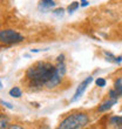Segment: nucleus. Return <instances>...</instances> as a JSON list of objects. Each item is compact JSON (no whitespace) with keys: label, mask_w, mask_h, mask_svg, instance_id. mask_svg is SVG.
<instances>
[{"label":"nucleus","mask_w":122,"mask_h":129,"mask_svg":"<svg viewBox=\"0 0 122 129\" xmlns=\"http://www.w3.org/2000/svg\"><path fill=\"white\" fill-rule=\"evenodd\" d=\"M21 89L19 88V87H13V88L10 90V95L12 96V98H20L21 96Z\"/></svg>","instance_id":"obj_10"},{"label":"nucleus","mask_w":122,"mask_h":129,"mask_svg":"<svg viewBox=\"0 0 122 129\" xmlns=\"http://www.w3.org/2000/svg\"><path fill=\"white\" fill-rule=\"evenodd\" d=\"M53 14L56 17H62L64 15V8H56V10L53 11Z\"/></svg>","instance_id":"obj_14"},{"label":"nucleus","mask_w":122,"mask_h":129,"mask_svg":"<svg viewBox=\"0 0 122 129\" xmlns=\"http://www.w3.org/2000/svg\"><path fill=\"white\" fill-rule=\"evenodd\" d=\"M56 67L49 62L38 61L32 64L26 72V78L30 87H42L53 78Z\"/></svg>","instance_id":"obj_1"},{"label":"nucleus","mask_w":122,"mask_h":129,"mask_svg":"<svg viewBox=\"0 0 122 129\" xmlns=\"http://www.w3.org/2000/svg\"><path fill=\"white\" fill-rule=\"evenodd\" d=\"M54 6H55L54 0H40L39 1V8L42 11L49 10V8H52Z\"/></svg>","instance_id":"obj_7"},{"label":"nucleus","mask_w":122,"mask_h":129,"mask_svg":"<svg viewBox=\"0 0 122 129\" xmlns=\"http://www.w3.org/2000/svg\"><path fill=\"white\" fill-rule=\"evenodd\" d=\"M10 128L11 129H14V128H15V129H20L21 127H19V126H10Z\"/></svg>","instance_id":"obj_19"},{"label":"nucleus","mask_w":122,"mask_h":129,"mask_svg":"<svg viewBox=\"0 0 122 129\" xmlns=\"http://www.w3.org/2000/svg\"><path fill=\"white\" fill-rule=\"evenodd\" d=\"M89 117L85 113H73L67 117H65L60 122L59 128L61 129H79L83 128L88 124Z\"/></svg>","instance_id":"obj_2"},{"label":"nucleus","mask_w":122,"mask_h":129,"mask_svg":"<svg viewBox=\"0 0 122 129\" xmlns=\"http://www.w3.org/2000/svg\"><path fill=\"white\" fill-rule=\"evenodd\" d=\"M81 6L82 7L88 6V1H87V0H81Z\"/></svg>","instance_id":"obj_17"},{"label":"nucleus","mask_w":122,"mask_h":129,"mask_svg":"<svg viewBox=\"0 0 122 129\" xmlns=\"http://www.w3.org/2000/svg\"><path fill=\"white\" fill-rule=\"evenodd\" d=\"M117 103V100L116 99H110L109 98V100L108 101H106V102H103L100 107H99V112H106V110H108V109H110L113 107L114 105H116Z\"/></svg>","instance_id":"obj_6"},{"label":"nucleus","mask_w":122,"mask_h":129,"mask_svg":"<svg viewBox=\"0 0 122 129\" xmlns=\"http://www.w3.org/2000/svg\"><path fill=\"white\" fill-rule=\"evenodd\" d=\"M24 40V37L20 33L13 31V29H3L0 32V41L5 45H13L21 42Z\"/></svg>","instance_id":"obj_3"},{"label":"nucleus","mask_w":122,"mask_h":129,"mask_svg":"<svg viewBox=\"0 0 122 129\" xmlns=\"http://www.w3.org/2000/svg\"><path fill=\"white\" fill-rule=\"evenodd\" d=\"M114 89H115L116 93H117L120 96L122 95V79H117V80H116L115 85H114Z\"/></svg>","instance_id":"obj_11"},{"label":"nucleus","mask_w":122,"mask_h":129,"mask_svg":"<svg viewBox=\"0 0 122 129\" xmlns=\"http://www.w3.org/2000/svg\"><path fill=\"white\" fill-rule=\"evenodd\" d=\"M95 83H96V86H99V87H105L106 86V80L105 79H102V78H99V79H96Z\"/></svg>","instance_id":"obj_13"},{"label":"nucleus","mask_w":122,"mask_h":129,"mask_svg":"<svg viewBox=\"0 0 122 129\" xmlns=\"http://www.w3.org/2000/svg\"><path fill=\"white\" fill-rule=\"evenodd\" d=\"M1 103H3V105H4V106H6L7 108H10V109H12V108H13V107H12V105H11V103H8V102L1 101Z\"/></svg>","instance_id":"obj_16"},{"label":"nucleus","mask_w":122,"mask_h":129,"mask_svg":"<svg viewBox=\"0 0 122 129\" xmlns=\"http://www.w3.org/2000/svg\"><path fill=\"white\" fill-rule=\"evenodd\" d=\"M103 54H105L107 61L114 62V63H120V62L122 61V56H115V55H113L112 53H109V52H105Z\"/></svg>","instance_id":"obj_8"},{"label":"nucleus","mask_w":122,"mask_h":129,"mask_svg":"<svg viewBox=\"0 0 122 129\" xmlns=\"http://www.w3.org/2000/svg\"><path fill=\"white\" fill-rule=\"evenodd\" d=\"M58 62H64V55L62 54L58 56Z\"/></svg>","instance_id":"obj_18"},{"label":"nucleus","mask_w":122,"mask_h":129,"mask_svg":"<svg viewBox=\"0 0 122 129\" xmlns=\"http://www.w3.org/2000/svg\"><path fill=\"white\" fill-rule=\"evenodd\" d=\"M93 81V78L92 76H88V78H86L79 85V87L76 88V90H75V93H74V96L72 98V100H71V102H75L76 100H79V99L82 96V94L85 93V90L87 89V87L89 86V83Z\"/></svg>","instance_id":"obj_5"},{"label":"nucleus","mask_w":122,"mask_h":129,"mask_svg":"<svg viewBox=\"0 0 122 129\" xmlns=\"http://www.w3.org/2000/svg\"><path fill=\"white\" fill-rule=\"evenodd\" d=\"M1 129L4 128H7V122H6V120H4V116H1Z\"/></svg>","instance_id":"obj_15"},{"label":"nucleus","mask_w":122,"mask_h":129,"mask_svg":"<svg viewBox=\"0 0 122 129\" xmlns=\"http://www.w3.org/2000/svg\"><path fill=\"white\" fill-rule=\"evenodd\" d=\"M109 123L113 124L114 127L122 128V116H112L109 119Z\"/></svg>","instance_id":"obj_9"},{"label":"nucleus","mask_w":122,"mask_h":129,"mask_svg":"<svg viewBox=\"0 0 122 129\" xmlns=\"http://www.w3.org/2000/svg\"><path fill=\"white\" fill-rule=\"evenodd\" d=\"M79 6H80V4L78 3V1H74V3H72L69 6H68L67 11H68V13H73L74 11H76L79 8Z\"/></svg>","instance_id":"obj_12"},{"label":"nucleus","mask_w":122,"mask_h":129,"mask_svg":"<svg viewBox=\"0 0 122 129\" xmlns=\"http://www.w3.org/2000/svg\"><path fill=\"white\" fill-rule=\"evenodd\" d=\"M65 73H66V67H65L64 62H59V64L56 66V71H55L54 75H53V78L48 81L46 87H47V88H53L55 86H58L61 82V80H62V76L65 75Z\"/></svg>","instance_id":"obj_4"}]
</instances>
